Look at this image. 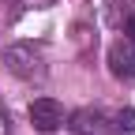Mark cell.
Masks as SVG:
<instances>
[{
    "label": "cell",
    "instance_id": "obj_5",
    "mask_svg": "<svg viewBox=\"0 0 135 135\" xmlns=\"http://www.w3.org/2000/svg\"><path fill=\"white\" fill-rule=\"evenodd\" d=\"M109 23L113 26H124V19L128 15H135V0H109Z\"/></svg>",
    "mask_w": 135,
    "mask_h": 135
},
{
    "label": "cell",
    "instance_id": "obj_3",
    "mask_svg": "<svg viewBox=\"0 0 135 135\" xmlns=\"http://www.w3.org/2000/svg\"><path fill=\"white\" fill-rule=\"evenodd\" d=\"M109 71L116 79H135V41L120 38L109 45Z\"/></svg>",
    "mask_w": 135,
    "mask_h": 135
},
{
    "label": "cell",
    "instance_id": "obj_6",
    "mask_svg": "<svg viewBox=\"0 0 135 135\" xmlns=\"http://www.w3.org/2000/svg\"><path fill=\"white\" fill-rule=\"evenodd\" d=\"M113 131H124V135H135V109H120L113 116Z\"/></svg>",
    "mask_w": 135,
    "mask_h": 135
},
{
    "label": "cell",
    "instance_id": "obj_7",
    "mask_svg": "<svg viewBox=\"0 0 135 135\" xmlns=\"http://www.w3.org/2000/svg\"><path fill=\"white\" fill-rule=\"evenodd\" d=\"M124 34L135 41V15H128V19H124Z\"/></svg>",
    "mask_w": 135,
    "mask_h": 135
},
{
    "label": "cell",
    "instance_id": "obj_2",
    "mask_svg": "<svg viewBox=\"0 0 135 135\" xmlns=\"http://www.w3.org/2000/svg\"><path fill=\"white\" fill-rule=\"evenodd\" d=\"M30 124L38 128L41 135L56 131V128L64 124V105L53 101V98H34V101H30Z\"/></svg>",
    "mask_w": 135,
    "mask_h": 135
},
{
    "label": "cell",
    "instance_id": "obj_1",
    "mask_svg": "<svg viewBox=\"0 0 135 135\" xmlns=\"http://www.w3.org/2000/svg\"><path fill=\"white\" fill-rule=\"evenodd\" d=\"M4 68L11 75H19L26 83H41L45 79V56H41V49H34L30 41H15L4 49Z\"/></svg>",
    "mask_w": 135,
    "mask_h": 135
},
{
    "label": "cell",
    "instance_id": "obj_4",
    "mask_svg": "<svg viewBox=\"0 0 135 135\" xmlns=\"http://www.w3.org/2000/svg\"><path fill=\"white\" fill-rule=\"evenodd\" d=\"M75 131L79 135H105V116H101L98 109L94 113L83 109V113H75Z\"/></svg>",
    "mask_w": 135,
    "mask_h": 135
},
{
    "label": "cell",
    "instance_id": "obj_8",
    "mask_svg": "<svg viewBox=\"0 0 135 135\" xmlns=\"http://www.w3.org/2000/svg\"><path fill=\"white\" fill-rule=\"evenodd\" d=\"M0 135H8V116L0 113Z\"/></svg>",
    "mask_w": 135,
    "mask_h": 135
}]
</instances>
